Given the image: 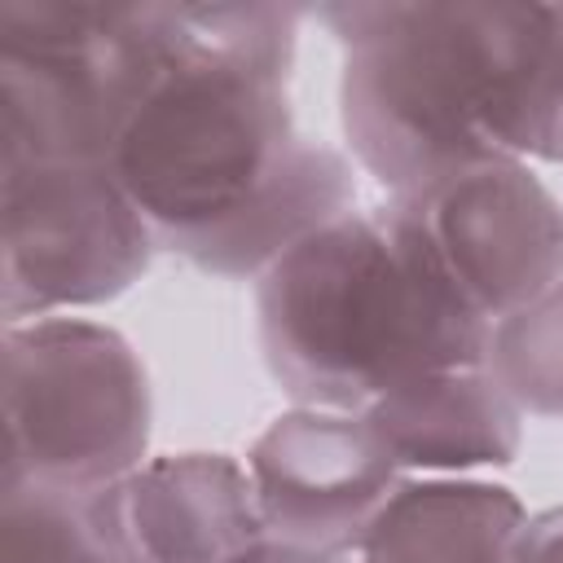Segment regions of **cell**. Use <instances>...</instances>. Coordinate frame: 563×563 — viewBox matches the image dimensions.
Segmentation results:
<instances>
[{
	"label": "cell",
	"mask_w": 563,
	"mask_h": 563,
	"mask_svg": "<svg viewBox=\"0 0 563 563\" xmlns=\"http://www.w3.org/2000/svg\"><path fill=\"white\" fill-rule=\"evenodd\" d=\"M343 44L339 114L352 158L418 194L497 158H541L563 88V4H325Z\"/></svg>",
	"instance_id": "cell-1"
},
{
	"label": "cell",
	"mask_w": 563,
	"mask_h": 563,
	"mask_svg": "<svg viewBox=\"0 0 563 563\" xmlns=\"http://www.w3.org/2000/svg\"><path fill=\"white\" fill-rule=\"evenodd\" d=\"M158 70L128 114L110 172L185 255L229 224L303 136L286 79L299 9L290 4H150Z\"/></svg>",
	"instance_id": "cell-2"
},
{
	"label": "cell",
	"mask_w": 563,
	"mask_h": 563,
	"mask_svg": "<svg viewBox=\"0 0 563 563\" xmlns=\"http://www.w3.org/2000/svg\"><path fill=\"white\" fill-rule=\"evenodd\" d=\"M260 352L286 396L317 409L361 413L405 378L484 365L479 321L400 198L356 207L255 282Z\"/></svg>",
	"instance_id": "cell-3"
},
{
	"label": "cell",
	"mask_w": 563,
	"mask_h": 563,
	"mask_svg": "<svg viewBox=\"0 0 563 563\" xmlns=\"http://www.w3.org/2000/svg\"><path fill=\"white\" fill-rule=\"evenodd\" d=\"M4 479L97 493L150 449V378L132 343L88 317L4 325Z\"/></svg>",
	"instance_id": "cell-4"
},
{
	"label": "cell",
	"mask_w": 563,
	"mask_h": 563,
	"mask_svg": "<svg viewBox=\"0 0 563 563\" xmlns=\"http://www.w3.org/2000/svg\"><path fill=\"white\" fill-rule=\"evenodd\" d=\"M158 70L150 4H0V167L110 163Z\"/></svg>",
	"instance_id": "cell-5"
},
{
	"label": "cell",
	"mask_w": 563,
	"mask_h": 563,
	"mask_svg": "<svg viewBox=\"0 0 563 563\" xmlns=\"http://www.w3.org/2000/svg\"><path fill=\"white\" fill-rule=\"evenodd\" d=\"M154 229L110 163L0 167V312L4 325L66 317L136 286Z\"/></svg>",
	"instance_id": "cell-6"
},
{
	"label": "cell",
	"mask_w": 563,
	"mask_h": 563,
	"mask_svg": "<svg viewBox=\"0 0 563 563\" xmlns=\"http://www.w3.org/2000/svg\"><path fill=\"white\" fill-rule=\"evenodd\" d=\"M457 299L488 325L563 282V202L528 158H497L400 194Z\"/></svg>",
	"instance_id": "cell-7"
},
{
	"label": "cell",
	"mask_w": 563,
	"mask_h": 563,
	"mask_svg": "<svg viewBox=\"0 0 563 563\" xmlns=\"http://www.w3.org/2000/svg\"><path fill=\"white\" fill-rule=\"evenodd\" d=\"M255 501L273 541L312 559L356 554L405 471L361 413L295 405L246 449Z\"/></svg>",
	"instance_id": "cell-8"
},
{
	"label": "cell",
	"mask_w": 563,
	"mask_h": 563,
	"mask_svg": "<svg viewBox=\"0 0 563 563\" xmlns=\"http://www.w3.org/2000/svg\"><path fill=\"white\" fill-rule=\"evenodd\" d=\"M106 501L136 563H238L273 541L251 471L229 453L145 457Z\"/></svg>",
	"instance_id": "cell-9"
},
{
	"label": "cell",
	"mask_w": 563,
	"mask_h": 563,
	"mask_svg": "<svg viewBox=\"0 0 563 563\" xmlns=\"http://www.w3.org/2000/svg\"><path fill=\"white\" fill-rule=\"evenodd\" d=\"M405 475H471L506 466L523 440V409L484 365H449L383 391L361 409Z\"/></svg>",
	"instance_id": "cell-10"
},
{
	"label": "cell",
	"mask_w": 563,
	"mask_h": 563,
	"mask_svg": "<svg viewBox=\"0 0 563 563\" xmlns=\"http://www.w3.org/2000/svg\"><path fill=\"white\" fill-rule=\"evenodd\" d=\"M523 501L479 475H405L365 528L361 563H515Z\"/></svg>",
	"instance_id": "cell-11"
},
{
	"label": "cell",
	"mask_w": 563,
	"mask_h": 563,
	"mask_svg": "<svg viewBox=\"0 0 563 563\" xmlns=\"http://www.w3.org/2000/svg\"><path fill=\"white\" fill-rule=\"evenodd\" d=\"M347 211H356L352 163L334 145L299 136L286 163L268 176V185L229 224L194 242L180 260L211 277L260 282L286 251H295L303 238Z\"/></svg>",
	"instance_id": "cell-12"
},
{
	"label": "cell",
	"mask_w": 563,
	"mask_h": 563,
	"mask_svg": "<svg viewBox=\"0 0 563 563\" xmlns=\"http://www.w3.org/2000/svg\"><path fill=\"white\" fill-rule=\"evenodd\" d=\"M4 563H136L123 545L106 488L62 493L35 484H0Z\"/></svg>",
	"instance_id": "cell-13"
},
{
	"label": "cell",
	"mask_w": 563,
	"mask_h": 563,
	"mask_svg": "<svg viewBox=\"0 0 563 563\" xmlns=\"http://www.w3.org/2000/svg\"><path fill=\"white\" fill-rule=\"evenodd\" d=\"M488 369L523 413L563 418V282L488 330Z\"/></svg>",
	"instance_id": "cell-14"
},
{
	"label": "cell",
	"mask_w": 563,
	"mask_h": 563,
	"mask_svg": "<svg viewBox=\"0 0 563 563\" xmlns=\"http://www.w3.org/2000/svg\"><path fill=\"white\" fill-rule=\"evenodd\" d=\"M515 563H563V506L528 515V528L519 537Z\"/></svg>",
	"instance_id": "cell-15"
},
{
	"label": "cell",
	"mask_w": 563,
	"mask_h": 563,
	"mask_svg": "<svg viewBox=\"0 0 563 563\" xmlns=\"http://www.w3.org/2000/svg\"><path fill=\"white\" fill-rule=\"evenodd\" d=\"M238 563H334V559H312V554L290 550V545H282V541H264L255 554H246V559H238Z\"/></svg>",
	"instance_id": "cell-16"
},
{
	"label": "cell",
	"mask_w": 563,
	"mask_h": 563,
	"mask_svg": "<svg viewBox=\"0 0 563 563\" xmlns=\"http://www.w3.org/2000/svg\"><path fill=\"white\" fill-rule=\"evenodd\" d=\"M541 158L563 163V88H559V101H554V119H550V132H545V150H541Z\"/></svg>",
	"instance_id": "cell-17"
},
{
	"label": "cell",
	"mask_w": 563,
	"mask_h": 563,
	"mask_svg": "<svg viewBox=\"0 0 563 563\" xmlns=\"http://www.w3.org/2000/svg\"><path fill=\"white\" fill-rule=\"evenodd\" d=\"M334 563H361V559H356V554H347V559H334Z\"/></svg>",
	"instance_id": "cell-18"
}]
</instances>
